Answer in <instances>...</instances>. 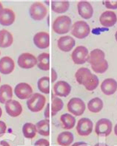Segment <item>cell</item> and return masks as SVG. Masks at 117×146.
I'll list each match as a JSON object with an SVG mask.
<instances>
[{
    "label": "cell",
    "mask_w": 117,
    "mask_h": 146,
    "mask_svg": "<svg viewBox=\"0 0 117 146\" xmlns=\"http://www.w3.org/2000/svg\"><path fill=\"white\" fill-rule=\"evenodd\" d=\"M88 145L85 143H83V142H79V143H74V145H72V146H88Z\"/></svg>",
    "instance_id": "obj_39"
},
{
    "label": "cell",
    "mask_w": 117,
    "mask_h": 146,
    "mask_svg": "<svg viewBox=\"0 0 117 146\" xmlns=\"http://www.w3.org/2000/svg\"><path fill=\"white\" fill-rule=\"evenodd\" d=\"M76 44L74 38L70 36H62L57 41V46L61 51L65 52H70Z\"/></svg>",
    "instance_id": "obj_15"
},
{
    "label": "cell",
    "mask_w": 117,
    "mask_h": 146,
    "mask_svg": "<svg viewBox=\"0 0 117 146\" xmlns=\"http://www.w3.org/2000/svg\"><path fill=\"white\" fill-rule=\"evenodd\" d=\"M49 109H50V104H48L47 105L46 109H45V117H46V119H48V118L50 117V116H51V112H50Z\"/></svg>",
    "instance_id": "obj_38"
},
{
    "label": "cell",
    "mask_w": 117,
    "mask_h": 146,
    "mask_svg": "<svg viewBox=\"0 0 117 146\" xmlns=\"http://www.w3.org/2000/svg\"><path fill=\"white\" fill-rule=\"evenodd\" d=\"M57 72H56V70L54 69H52L51 70V82H55L57 79Z\"/></svg>",
    "instance_id": "obj_37"
},
{
    "label": "cell",
    "mask_w": 117,
    "mask_h": 146,
    "mask_svg": "<svg viewBox=\"0 0 117 146\" xmlns=\"http://www.w3.org/2000/svg\"><path fill=\"white\" fill-rule=\"evenodd\" d=\"M16 15L13 10L10 8H4L0 13V25L2 26H10L14 23Z\"/></svg>",
    "instance_id": "obj_19"
},
{
    "label": "cell",
    "mask_w": 117,
    "mask_h": 146,
    "mask_svg": "<svg viewBox=\"0 0 117 146\" xmlns=\"http://www.w3.org/2000/svg\"><path fill=\"white\" fill-rule=\"evenodd\" d=\"M29 13L31 18L35 21H41L46 17L47 14V7L40 2L33 3L29 8Z\"/></svg>",
    "instance_id": "obj_4"
},
{
    "label": "cell",
    "mask_w": 117,
    "mask_h": 146,
    "mask_svg": "<svg viewBox=\"0 0 117 146\" xmlns=\"http://www.w3.org/2000/svg\"><path fill=\"white\" fill-rule=\"evenodd\" d=\"M18 65L25 70L31 69L37 65V58L31 53L24 52L19 56Z\"/></svg>",
    "instance_id": "obj_11"
},
{
    "label": "cell",
    "mask_w": 117,
    "mask_h": 146,
    "mask_svg": "<svg viewBox=\"0 0 117 146\" xmlns=\"http://www.w3.org/2000/svg\"><path fill=\"white\" fill-rule=\"evenodd\" d=\"M0 145L1 146H10V145L5 142V141H2V142H0Z\"/></svg>",
    "instance_id": "obj_40"
},
{
    "label": "cell",
    "mask_w": 117,
    "mask_h": 146,
    "mask_svg": "<svg viewBox=\"0 0 117 146\" xmlns=\"http://www.w3.org/2000/svg\"><path fill=\"white\" fill-rule=\"evenodd\" d=\"M60 121L62 123V127L65 129L69 130L74 128L76 125V118L72 114L65 113L60 117Z\"/></svg>",
    "instance_id": "obj_26"
},
{
    "label": "cell",
    "mask_w": 117,
    "mask_h": 146,
    "mask_svg": "<svg viewBox=\"0 0 117 146\" xmlns=\"http://www.w3.org/2000/svg\"><path fill=\"white\" fill-rule=\"evenodd\" d=\"M79 16L85 19H90L94 15V8L91 4L86 1H80L77 4Z\"/></svg>",
    "instance_id": "obj_13"
},
{
    "label": "cell",
    "mask_w": 117,
    "mask_h": 146,
    "mask_svg": "<svg viewBox=\"0 0 117 146\" xmlns=\"http://www.w3.org/2000/svg\"><path fill=\"white\" fill-rule=\"evenodd\" d=\"M53 91L55 95L58 97H67L71 92L70 84L64 80H59L53 86Z\"/></svg>",
    "instance_id": "obj_17"
},
{
    "label": "cell",
    "mask_w": 117,
    "mask_h": 146,
    "mask_svg": "<svg viewBox=\"0 0 117 146\" xmlns=\"http://www.w3.org/2000/svg\"><path fill=\"white\" fill-rule=\"evenodd\" d=\"M99 22L104 27H113L117 22V16L114 11H104L99 17Z\"/></svg>",
    "instance_id": "obj_16"
},
{
    "label": "cell",
    "mask_w": 117,
    "mask_h": 146,
    "mask_svg": "<svg viewBox=\"0 0 117 146\" xmlns=\"http://www.w3.org/2000/svg\"><path fill=\"white\" fill-rule=\"evenodd\" d=\"M37 133L44 137H48L50 135V120L49 119H41L36 124Z\"/></svg>",
    "instance_id": "obj_27"
},
{
    "label": "cell",
    "mask_w": 117,
    "mask_h": 146,
    "mask_svg": "<svg viewBox=\"0 0 117 146\" xmlns=\"http://www.w3.org/2000/svg\"><path fill=\"white\" fill-rule=\"evenodd\" d=\"M22 133L24 137L27 139H33L37 133L36 125L31 123H25L22 127Z\"/></svg>",
    "instance_id": "obj_30"
},
{
    "label": "cell",
    "mask_w": 117,
    "mask_h": 146,
    "mask_svg": "<svg viewBox=\"0 0 117 146\" xmlns=\"http://www.w3.org/2000/svg\"><path fill=\"white\" fill-rule=\"evenodd\" d=\"M64 106V103L62 99L59 98H54L51 103V115L55 116L58 112L62 109Z\"/></svg>",
    "instance_id": "obj_32"
},
{
    "label": "cell",
    "mask_w": 117,
    "mask_h": 146,
    "mask_svg": "<svg viewBox=\"0 0 117 146\" xmlns=\"http://www.w3.org/2000/svg\"><path fill=\"white\" fill-rule=\"evenodd\" d=\"M13 89L8 84H4L0 86V103L5 104L6 102L12 100Z\"/></svg>",
    "instance_id": "obj_23"
},
{
    "label": "cell",
    "mask_w": 117,
    "mask_h": 146,
    "mask_svg": "<svg viewBox=\"0 0 117 146\" xmlns=\"http://www.w3.org/2000/svg\"><path fill=\"white\" fill-rule=\"evenodd\" d=\"M105 60V54L100 49H95L89 52L88 62L91 66H95L100 63L103 62Z\"/></svg>",
    "instance_id": "obj_21"
},
{
    "label": "cell",
    "mask_w": 117,
    "mask_h": 146,
    "mask_svg": "<svg viewBox=\"0 0 117 146\" xmlns=\"http://www.w3.org/2000/svg\"><path fill=\"white\" fill-rule=\"evenodd\" d=\"M14 93L20 100H28L33 95V92L30 84L27 83H19L15 86Z\"/></svg>",
    "instance_id": "obj_10"
},
{
    "label": "cell",
    "mask_w": 117,
    "mask_h": 146,
    "mask_svg": "<svg viewBox=\"0 0 117 146\" xmlns=\"http://www.w3.org/2000/svg\"><path fill=\"white\" fill-rule=\"evenodd\" d=\"M5 110L8 115L12 117H16L22 114L23 109L19 102L15 100H10L6 102Z\"/></svg>",
    "instance_id": "obj_14"
},
{
    "label": "cell",
    "mask_w": 117,
    "mask_h": 146,
    "mask_svg": "<svg viewBox=\"0 0 117 146\" xmlns=\"http://www.w3.org/2000/svg\"><path fill=\"white\" fill-rule=\"evenodd\" d=\"M94 123L91 119L87 117H83L79 119L76 125V131L79 136L86 137L90 135L93 131Z\"/></svg>",
    "instance_id": "obj_8"
},
{
    "label": "cell",
    "mask_w": 117,
    "mask_h": 146,
    "mask_svg": "<svg viewBox=\"0 0 117 146\" xmlns=\"http://www.w3.org/2000/svg\"><path fill=\"white\" fill-rule=\"evenodd\" d=\"M90 33V28L86 21H78L74 24L71 28V34L79 39L85 38Z\"/></svg>",
    "instance_id": "obj_5"
},
{
    "label": "cell",
    "mask_w": 117,
    "mask_h": 146,
    "mask_svg": "<svg viewBox=\"0 0 117 146\" xmlns=\"http://www.w3.org/2000/svg\"><path fill=\"white\" fill-rule=\"evenodd\" d=\"M0 55H1V52H0Z\"/></svg>",
    "instance_id": "obj_46"
},
{
    "label": "cell",
    "mask_w": 117,
    "mask_h": 146,
    "mask_svg": "<svg viewBox=\"0 0 117 146\" xmlns=\"http://www.w3.org/2000/svg\"><path fill=\"white\" fill-rule=\"evenodd\" d=\"M115 38H116V41H117V31L116 32V33H115Z\"/></svg>",
    "instance_id": "obj_44"
},
{
    "label": "cell",
    "mask_w": 117,
    "mask_h": 146,
    "mask_svg": "<svg viewBox=\"0 0 117 146\" xmlns=\"http://www.w3.org/2000/svg\"><path fill=\"white\" fill-rule=\"evenodd\" d=\"M38 89L41 93H50V78L47 76L42 77L38 80Z\"/></svg>",
    "instance_id": "obj_31"
},
{
    "label": "cell",
    "mask_w": 117,
    "mask_h": 146,
    "mask_svg": "<svg viewBox=\"0 0 117 146\" xmlns=\"http://www.w3.org/2000/svg\"><path fill=\"white\" fill-rule=\"evenodd\" d=\"M37 66L43 71L50 70V54L48 52H42L37 57Z\"/></svg>",
    "instance_id": "obj_25"
},
{
    "label": "cell",
    "mask_w": 117,
    "mask_h": 146,
    "mask_svg": "<svg viewBox=\"0 0 117 146\" xmlns=\"http://www.w3.org/2000/svg\"><path fill=\"white\" fill-rule=\"evenodd\" d=\"M15 69V62L9 56H4L0 59V72L3 75H10Z\"/></svg>",
    "instance_id": "obj_18"
},
{
    "label": "cell",
    "mask_w": 117,
    "mask_h": 146,
    "mask_svg": "<svg viewBox=\"0 0 117 146\" xmlns=\"http://www.w3.org/2000/svg\"><path fill=\"white\" fill-rule=\"evenodd\" d=\"M67 108L69 112L74 114V116L79 117L84 114L86 109V106H85V102L83 101L81 98H73L68 103Z\"/></svg>",
    "instance_id": "obj_6"
},
{
    "label": "cell",
    "mask_w": 117,
    "mask_h": 146,
    "mask_svg": "<svg viewBox=\"0 0 117 146\" xmlns=\"http://www.w3.org/2000/svg\"><path fill=\"white\" fill-rule=\"evenodd\" d=\"M4 8H3V5H2V4L1 3V2H0V13L2 12V10H3Z\"/></svg>",
    "instance_id": "obj_42"
},
{
    "label": "cell",
    "mask_w": 117,
    "mask_h": 146,
    "mask_svg": "<svg viewBox=\"0 0 117 146\" xmlns=\"http://www.w3.org/2000/svg\"><path fill=\"white\" fill-rule=\"evenodd\" d=\"M13 36L11 33L7 30H1L0 31V47L7 48L13 44Z\"/></svg>",
    "instance_id": "obj_22"
},
{
    "label": "cell",
    "mask_w": 117,
    "mask_h": 146,
    "mask_svg": "<svg viewBox=\"0 0 117 146\" xmlns=\"http://www.w3.org/2000/svg\"><path fill=\"white\" fill-rule=\"evenodd\" d=\"M0 82H1V77H0Z\"/></svg>",
    "instance_id": "obj_45"
},
{
    "label": "cell",
    "mask_w": 117,
    "mask_h": 146,
    "mask_svg": "<svg viewBox=\"0 0 117 146\" xmlns=\"http://www.w3.org/2000/svg\"><path fill=\"white\" fill-rule=\"evenodd\" d=\"M113 124L110 119L106 118L99 119L95 125V132L98 136L108 137L112 132Z\"/></svg>",
    "instance_id": "obj_7"
},
{
    "label": "cell",
    "mask_w": 117,
    "mask_h": 146,
    "mask_svg": "<svg viewBox=\"0 0 117 146\" xmlns=\"http://www.w3.org/2000/svg\"><path fill=\"white\" fill-rule=\"evenodd\" d=\"M2 108L0 107V117H2Z\"/></svg>",
    "instance_id": "obj_43"
},
{
    "label": "cell",
    "mask_w": 117,
    "mask_h": 146,
    "mask_svg": "<svg viewBox=\"0 0 117 146\" xmlns=\"http://www.w3.org/2000/svg\"><path fill=\"white\" fill-rule=\"evenodd\" d=\"M33 43L38 48L44 50L50 46V35L47 32H39L33 36Z\"/></svg>",
    "instance_id": "obj_12"
},
{
    "label": "cell",
    "mask_w": 117,
    "mask_h": 146,
    "mask_svg": "<svg viewBox=\"0 0 117 146\" xmlns=\"http://www.w3.org/2000/svg\"><path fill=\"white\" fill-rule=\"evenodd\" d=\"M114 133H115L116 135L117 136V123L116 124L115 127H114Z\"/></svg>",
    "instance_id": "obj_41"
},
{
    "label": "cell",
    "mask_w": 117,
    "mask_h": 146,
    "mask_svg": "<svg viewBox=\"0 0 117 146\" xmlns=\"http://www.w3.org/2000/svg\"><path fill=\"white\" fill-rule=\"evenodd\" d=\"M74 140V134L70 131L61 132L57 137L56 142L61 146H70Z\"/></svg>",
    "instance_id": "obj_24"
},
{
    "label": "cell",
    "mask_w": 117,
    "mask_h": 146,
    "mask_svg": "<svg viewBox=\"0 0 117 146\" xmlns=\"http://www.w3.org/2000/svg\"><path fill=\"white\" fill-rule=\"evenodd\" d=\"M89 52L85 46H78L74 49L71 54V58L74 64H84L88 61Z\"/></svg>",
    "instance_id": "obj_9"
},
{
    "label": "cell",
    "mask_w": 117,
    "mask_h": 146,
    "mask_svg": "<svg viewBox=\"0 0 117 146\" xmlns=\"http://www.w3.org/2000/svg\"><path fill=\"white\" fill-rule=\"evenodd\" d=\"M34 146H50V142L46 139H39L34 143Z\"/></svg>",
    "instance_id": "obj_35"
},
{
    "label": "cell",
    "mask_w": 117,
    "mask_h": 146,
    "mask_svg": "<svg viewBox=\"0 0 117 146\" xmlns=\"http://www.w3.org/2000/svg\"><path fill=\"white\" fill-rule=\"evenodd\" d=\"M70 2L68 1H53L51 2V9L56 13H63L68 11Z\"/></svg>",
    "instance_id": "obj_28"
},
{
    "label": "cell",
    "mask_w": 117,
    "mask_h": 146,
    "mask_svg": "<svg viewBox=\"0 0 117 146\" xmlns=\"http://www.w3.org/2000/svg\"><path fill=\"white\" fill-rule=\"evenodd\" d=\"M92 70L94 72L98 73V74H102L104 73L108 70V62L105 59L103 62L100 63V64L95 65V66H91Z\"/></svg>",
    "instance_id": "obj_33"
},
{
    "label": "cell",
    "mask_w": 117,
    "mask_h": 146,
    "mask_svg": "<svg viewBox=\"0 0 117 146\" xmlns=\"http://www.w3.org/2000/svg\"><path fill=\"white\" fill-rule=\"evenodd\" d=\"M75 78L80 85H83L88 91H94L98 87L99 80L88 68L81 67L75 73Z\"/></svg>",
    "instance_id": "obj_1"
},
{
    "label": "cell",
    "mask_w": 117,
    "mask_h": 146,
    "mask_svg": "<svg viewBox=\"0 0 117 146\" xmlns=\"http://www.w3.org/2000/svg\"><path fill=\"white\" fill-rule=\"evenodd\" d=\"M6 130H7L6 123L2 120H0V137H2L5 134Z\"/></svg>",
    "instance_id": "obj_36"
},
{
    "label": "cell",
    "mask_w": 117,
    "mask_h": 146,
    "mask_svg": "<svg viewBox=\"0 0 117 146\" xmlns=\"http://www.w3.org/2000/svg\"><path fill=\"white\" fill-rule=\"evenodd\" d=\"M71 19L68 16H58L53 23V30L56 33L66 34L71 28Z\"/></svg>",
    "instance_id": "obj_2"
},
{
    "label": "cell",
    "mask_w": 117,
    "mask_h": 146,
    "mask_svg": "<svg viewBox=\"0 0 117 146\" xmlns=\"http://www.w3.org/2000/svg\"><path fill=\"white\" fill-rule=\"evenodd\" d=\"M104 6L110 10L117 9V1H104Z\"/></svg>",
    "instance_id": "obj_34"
},
{
    "label": "cell",
    "mask_w": 117,
    "mask_h": 146,
    "mask_svg": "<svg viewBox=\"0 0 117 146\" xmlns=\"http://www.w3.org/2000/svg\"><path fill=\"white\" fill-rule=\"evenodd\" d=\"M46 103V98L40 93H33L27 101V106L32 112H39L43 109Z\"/></svg>",
    "instance_id": "obj_3"
},
{
    "label": "cell",
    "mask_w": 117,
    "mask_h": 146,
    "mask_svg": "<svg viewBox=\"0 0 117 146\" xmlns=\"http://www.w3.org/2000/svg\"><path fill=\"white\" fill-rule=\"evenodd\" d=\"M103 101L101 98H94L88 104V109L92 113H99L103 109Z\"/></svg>",
    "instance_id": "obj_29"
},
{
    "label": "cell",
    "mask_w": 117,
    "mask_h": 146,
    "mask_svg": "<svg viewBox=\"0 0 117 146\" xmlns=\"http://www.w3.org/2000/svg\"><path fill=\"white\" fill-rule=\"evenodd\" d=\"M101 90L105 95L110 96L117 90V81L114 78H107L101 84Z\"/></svg>",
    "instance_id": "obj_20"
}]
</instances>
